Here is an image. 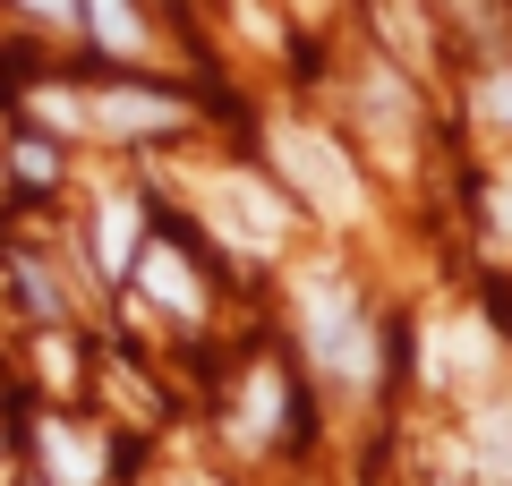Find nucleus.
Returning <instances> with one entry per match:
<instances>
[{"instance_id": "9d476101", "label": "nucleus", "mask_w": 512, "mask_h": 486, "mask_svg": "<svg viewBox=\"0 0 512 486\" xmlns=\"http://www.w3.org/2000/svg\"><path fill=\"white\" fill-rule=\"evenodd\" d=\"M274 401H282V384H274V376H256V384H248V410H239V435H248V444L274 427Z\"/></svg>"}, {"instance_id": "f257e3e1", "label": "nucleus", "mask_w": 512, "mask_h": 486, "mask_svg": "<svg viewBox=\"0 0 512 486\" xmlns=\"http://www.w3.org/2000/svg\"><path fill=\"white\" fill-rule=\"evenodd\" d=\"M274 162H282V180H291L316 214H333V222L359 214V180H350V162L333 154L316 128H274Z\"/></svg>"}, {"instance_id": "ddd939ff", "label": "nucleus", "mask_w": 512, "mask_h": 486, "mask_svg": "<svg viewBox=\"0 0 512 486\" xmlns=\"http://www.w3.org/2000/svg\"><path fill=\"white\" fill-rule=\"evenodd\" d=\"M35 9H43V18H69V0H35Z\"/></svg>"}, {"instance_id": "7ed1b4c3", "label": "nucleus", "mask_w": 512, "mask_h": 486, "mask_svg": "<svg viewBox=\"0 0 512 486\" xmlns=\"http://www.w3.org/2000/svg\"><path fill=\"white\" fill-rule=\"evenodd\" d=\"M103 137H154V128H180V103L171 94H137V86H111V94H77Z\"/></svg>"}, {"instance_id": "4468645a", "label": "nucleus", "mask_w": 512, "mask_h": 486, "mask_svg": "<svg viewBox=\"0 0 512 486\" xmlns=\"http://www.w3.org/2000/svg\"><path fill=\"white\" fill-rule=\"evenodd\" d=\"M180 486H197V478H180Z\"/></svg>"}, {"instance_id": "6e6552de", "label": "nucleus", "mask_w": 512, "mask_h": 486, "mask_svg": "<svg viewBox=\"0 0 512 486\" xmlns=\"http://www.w3.org/2000/svg\"><path fill=\"white\" fill-rule=\"evenodd\" d=\"M86 18H94V35H103L111 52H146V26H137L128 0H86Z\"/></svg>"}, {"instance_id": "f03ea898", "label": "nucleus", "mask_w": 512, "mask_h": 486, "mask_svg": "<svg viewBox=\"0 0 512 486\" xmlns=\"http://www.w3.org/2000/svg\"><path fill=\"white\" fill-rule=\"evenodd\" d=\"M308 350H316L325 376H350V384H367V367H376V342H367L359 307H350L342 290H325V282L308 290Z\"/></svg>"}, {"instance_id": "0eeeda50", "label": "nucleus", "mask_w": 512, "mask_h": 486, "mask_svg": "<svg viewBox=\"0 0 512 486\" xmlns=\"http://www.w3.org/2000/svg\"><path fill=\"white\" fill-rule=\"evenodd\" d=\"M137 265H146V290H154L163 307H180V316H197V282H188V265H180L171 248H146Z\"/></svg>"}, {"instance_id": "f8f14e48", "label": "nucleus", "mask_w": 512, "mask_h": 486, "mask_svg": "<svg viewBox=\"0 0 512 486\" xmlns=\"http://www.w3.org/2000/svg\"><path fill=\"white\" fill-rule=\"evenodd\" d=\"M495 231H504V239H512V180H504V188H495Z\"/></svg>"}, {"instance_id": "423d86ee", "label": "nucleus", "mask_w": 512, "mask_h": 486, "mask_svg": "<svg viewBox=\"0 0 512 486\" xmlns=\"http://www.w3.org/2000/svg\"><path fill=\"white\" fill-rule=\"evenodd\" d=\"M94 248H103V273H128V256H137V205L111 197L103 222H94Z\"/></svg>"}, {"instance_id": "20e7f679", "label": "nucleus", "mask_w": 512, "mask_h": 486, "mask_svg": "<svg viewBox=\"0 0 512 486\" xmlns=\"http://www.w3.org/2000/svg\"><path fill=\"white\" fill-rule=\"evenodd\" d=\"M214 222L231 239H248V248H274V239H282V205L265 197V188H248V180H222L214 188Z\"/></svg>"}, {"instance_id": "1a4fd4ad", "label": "nucleus", "mask_w": 512, "mask_h": 486, "mask_svg": "<svg viewBox=\"0 0 512 486\" xmlns=\"http://www.w3.org/2000/svg\"><path fill=\"white\" fill-rule=\"evenodd\" d=\"M478 452H487V469L512 486V401L504 410H478Z\"/></svg>"}, {"instance_id": "39448f33", "label": "nucleus", "mask_w": 512, "mask_h": 486, "mask_svg": "<svg viewBox=\"0 0 512 486\" xmlns=\"http://www.w3.org/2000/svg\"><path fill=\"white\" fill-rule=\"evenodd\" d=\"M43 461H52L60 486H94V478H103V452H94L77 427H43Z\"/></svg>"}, {"instance_id": "9b49d317", "label": "nucleus", "mask_w": 512, "mask_h": 486, "mask_svg": "<svg viewBox=\"0 0 512 486\" xmlns=\"http://www.w3.org/2000/svg\"><path fill=\"white\" fill-rule=\"evenodd\" d=\"M478 120H504L512 128V77H487V86H478Z\"/></svg>"}]
</instances>
